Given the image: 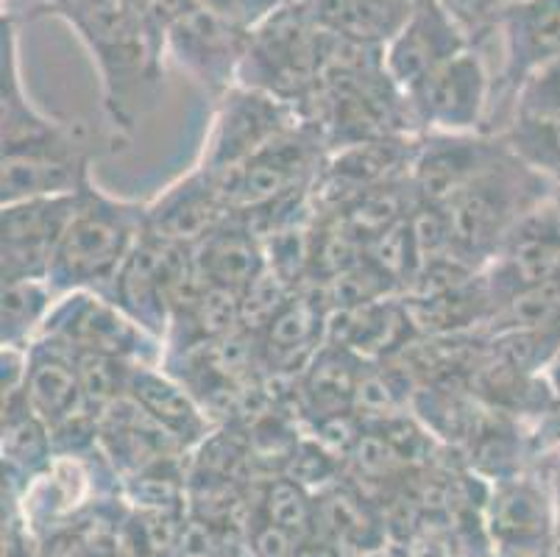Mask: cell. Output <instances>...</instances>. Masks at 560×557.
Instances as JSON below:
<instances>
[{"instance_id":"obj_16","label":"cell","mask_w":560,"mask_h":557,"mask_svg":"<svg viewBox=\"0 0 560 557\" xmlns=\"http://www.w3.org/2000/svg\"><path fill=\"white\" fill-rule=\"evenodd\" d=\"M126 396L176 443H196L210 432V416L198 407L196 398L154 365H131Z\"/></svg>"},{"instance_id":"obj_18","label":"cell","mask_w":560,"mask_h":557,"mask_svg":"<svg viewBox=\"0 0 560 557\" xmlns=\"http://www.w3.org/2000/svg\"><path fill=\"white\" fill-rule=\"evenodd\" d=\"M363 374V357L346 346L324 344L304 365V402L320 418L343 416L354 407Z\"/></svg>"},{"instance_id":"obj_19","label":"cell","mask_w":560,"mask_h":557,"mask_svg":"<svg viewBox=\"0 0 560 557\" xmlns=\"http://www.w3.org/2000/svg\"><path fill=\"white\" fill-rule=\"evenodd\" d=\"M324 304L302 295H288L273 318L265 324V351L273 362H296L307 365L310 357L320 349V329H324Z\"/></svg>"},{"instance_id":"obj_22","label":"cell","mask_w":560,"mask_h":557,"mask_svg":"<svg viewBox=\"0 0 560 557\" xmlns=\"http://www.w3.org/2000/svg\"><path fill=\"white\" fill-rule=\"evenodd\" d=\"M502 140L524 165L560 184V117H513Z\"/></svg>"},{"instance_id":"obj_29","label":"cell","mask_w":560,"mask_h":557,"mask_svg":"<svg viewBox=\"0 0 560 557\" xmlns=\"http://www.w3.org/2000/svg\"><path fill=\"white\" fill-rule=\"evenodd\" d=\"M549 374H560V355H558V360H555V365L549 368Z\"/></svg>"},{"instance_id":"obj_13","label":"cell","mask_w":560,"mask_h":557,"mask_svg":"<svg viewBox=\"0 0 560 557\" xmlns=\"http://www.w3.org/2000/svg\"><path fill=\"white\" fill-rule=\"evenodd\" d=\"M0 109H3V153L37 151L56 146L81 131L54 117H45L25 95L18 65V31L12 18H3V61H0Z\"/></svg>"},{"instance_id":"obj_2","label":"cell","mask_w":560,"mask_h":557,"mask_svg":"<svg viewBox=\"0 0 560 557\" xmlns=\"http://www.w3.org/2000/svg\"><path fill=\"white\" fill-rule=\"evenodd\" d=\"M145 229V207L106 196L93 182L84 184L79 207L56 245L48 270L54 293H106Z\"/></svg>"},{"instance_id":"obj_12","label":"cell","mask_w":560,"mask_h":557,"mask_svg":"<svg viewBox=\"0 0 560 557\" xmlns=\"http://www.w3.org/2000/svg\"><path fill=\"white\" fill-rule=\"evenodd\" d=\"M90 146L84 129L75 137L37 151L3 153L0 201L18 204L28 198L68 196L90 182Z\"/></svg>"},{"instance_id":"obj_30","label":"cell","mask_w":560,"mask_h":557,"mask_svg":"<svg viewBox=\"0 0 560 557\" xmlns=\"http://www.w3.org/2000/svg\"><path fill=\"white\" fill-rule=\"evenodd\" d=\"M508 3H522V0H502V7H508Z\"/></svg>"},{"instance_id":"obj_23","label":"cell","mask_w":560,"mask_h":557,"mask_svg":"<svg viewBox=\"0 0 560 557\" xmlns=\"http://www.w3.org/2000/svg\"><path fill=\"white\" fill-rule=\"evenodd\" d=\"M513 117H560V59L547 61L518 81Z\"/></svg>"},{"instance_id":"obj_17","label":"cell","mask_w":560,"mask_h":557,"mask_svg":"<svg viewBox=\"0 0 560 557\" xmlns=\"http://www.w3.org/2000/svg\"><path fill=\"white\" fill-rule=\"evenodd\" d=\"M416 0H313V20L340 39L385 48L407 23Z\"/></svg>"},{"instance_id":"obj_15","label":"cell","mask_w":560,"mask_h":557,"mask_svg":"<svg viewBox=\"0 0 560 557\" xmlns=\"http://www.w3.org/2000/svg\"><path fill=\"white\" fill-rule=\"evenodd\" d=\"M192 254L207 285L229 290L241 299L268 270L262 237L237 214L215 229L201 245H196Z\"/></svg>"},{"instance_id":"obj_26","label":"cell","mask_w":560,"mask_h":557,"mask_svg":"<svg viewBox=\"0 0 560 557\" xmlns=\"http://www.w3.org/2000/svg\"><path fill=\"white\" fill-rule=\"evenodd\" d=\"M549 483H552V497L555 502L560 504V438L552 443V449H549Z\"/></svg>"},{"instance_id":"obj_3","label":"cell","mask_w":560,"mask_h":557,"mask_svg":"<svg viewBox=\"0 0 560 557\" xmlns=\"http://www.w3.org/2000/svg\"><path fill=\"white\" fill-rule=\"evenodd\" d=\"M39 335L68 346L75 355H104L135 365H151L160 340L95 290L59 295Z\"/></svg>"},{"instance_id":"obj_6","label":"cell","mask_w":560,"mask_h":557,"mask_svg":"<svg viewBox=\"0 0 560 557\" xmlns=\"http://www.w3.org/2000/svg\"><path fill=\"white\" fill-rule=\"evenodd\" d=\"M293 129L296 126H293L288 104L273 92L257 90V86L229 90L212 120L201 167L210 173L229 171Z\"/></svg>"},{"instance_id":"obj_4","label":"cell","mask_w":560,"mask_h":557,"mask_svg":"<svg viewBox=\"0 0 560 557\" xmlns=\"http://www.w3.org/2000/svg\"><path fill=\"white\" fill-rule=\"evenodd\" d=\"M315 173V148L299 129L277 137L254 156L229 171L212 173L218 178L229 209L241 218L268 212L296 198Z\"/></svg>"},{"instance_id":"obj_21","label":"cell","mask_w":560,"mask_h":557,"mask_svg":"<svg viewBox=\"0 0 560 557\" xmlns=\"http://www.w3.org/2000/svg\"><path fill=\"white\" fill-rule=\"evenodd\" d=\"M56 299L48 279L3 282V346L28 349L43 332Z\"/></svg>"},{"instance_id":"obj_7","label":"cell","mask_w":560,"mask_h":557,"mask_svg":"<svg viewBox=\"0 0 560 557\" xmlns=\"http://www.w3.org/2000/svg\"><path fill=\"white\" fill-rule=\"evenodd\" d=\"M23 393L34 416L50 429L54 441L95 423V410L86 398L75 355L50 337L39 335L25 349Z\"/></svg>"},{"instance_id":"obj_5","label":"cell","mask_w":560,"mask_h":557,"mask_svg":"<svg viewBox=\"0 0 560 557\" xmlns=\"http://www.w3.org/2000/svg\"><path fill=\"white\" fill-rule=\"evenodd\" d=\"M488 81L486 65L480 54L471 48L460 50L457 56L438 65L416 86L405 92L407 109L427 131L441 135H471L482 112L488 106Z\"/></svg>"},{"instance_id":"obj_27","label":"cell","mask_w":560,"mask_h":557,"mask_svg":"<svg viewBox=\"0 0 560 557\" xmlns=\"http://www.w3.org/2000/svg\"><path fill=\"white\" fill-rule=\"evenodd\" d=\"M48 557H90V552H86L84 544L68 538V541H59V544L54 546V552H50Z\"/></svg>"},{"instance_id":"obj_14","label":"cell","mask_w":560,"mask_h":557,"mask_svg":"<svg viewBox=\"0 0 560 557\" xmlns=\"http://www.w3.org/2000/svg\"><path fill=\"white\" fill-rule=\"evenodd\" d=\"M499 28L505 43L502 81L511 90L536 68L560 59V0L508 3L499 14Z\"/></svg>"},{"instance_id":"obj_20","label":"cell","mask_w":560,"mask_h":557,"mask_svg":"<svg viewBox=\"0 0 560 557\" xmlns=\"http://www.w3.org/2000/svg\"><path fill=\"white\" fill-rule=\"evenodd\" d=\"M491 527L511 546L538 544L549 533V499L529 483L502 485L493 499Z\"/></svg>"},{"instance_id":"obj_25","label":"cell","mask_w":560,"mask_h":557,"mask_svg":"<svg viewBox=\"0 0 560 557\" xmlns=\"http://www.w3.org/2000/svg\"><path fill=\"white\" fill-rule=\"evenodd\" d=\"M254 555L257 557H293L296 549H293V538L284 527L279 524H268V527L259 530L254 535Z\"/></svg>"},{"instance_id":"obj_8","label":"cell","mask_w":560,"mask_h":557,"mask_svg":"<svg viewBox=\"0 0 560 557\" xmlns=\"http://www.w3.org/2000/svg\"><path fill=\"white\" fill-rule=\"evenodd\" d=\"M508 151L505 140L480 135H441L430 131L407 162V182L419 204L446 207L457 193L480 178Z\"/></svg>"},{"instance_id":"obj_11","label":"cell","mask_w":560,"mask_h":557,"mask_svg":"<svg viewBox=\"0 0 560 557\" xmlns=\"http://www.w3.org/2000/svg\"><path fill=\"white\" fill-rule=\"evenodd\" d=\"M234 218L223 198L218 178L203 167L171 184L151 207H145V227L154 237L173 245L196 248L215 229Z\"/></svg>"},{"instance_id":"obj_28","label":"cell","mask_w":560,"mask_h":557,"mask_svg":"<svg viewBox=\"0 0 560 557\" xmlns=\"http://www.w3.org/2000/svg\"><path fill=\"white\" fill-rule=\"evenodd\" d=\"M552 198H555V204H558V209H560V184H555V193H552Z\"/></svg>"},{"instance_id":"obj_9","label":"cell","mask_w":560,"mask_h":557,"mask_svg":"<svg viewBox=\"0 0 560 557\" xmlns=\"http://www.w3.org/2000/svg\"><path fill=\"white\" fill-rule=\"evenodd\" d=\"M81 190L68 193V196L3 204V221H0V229H3V237H0L3 282L48 279L56 245L62 240L70 218L75 214Z\"/></svg>"},{"instance_id":"obj_1","label":"cell","mask_w":560,"mask_h":557,"mask_svg":"<svg viewBox=\"0 0 560 557\" xmlns=\"http://www.w3.org/2000/svg\"><path fill=\"white\" fill-rule=\"evenodd\" d=\"M552 190L555 182L524 165L508 148L497 165L441 207L450 227L452 259L471 270L488 268L513 227L541 207Z\"/></svg>"},{"instance_id":"obj_24","label":"cell","mask_w":560,"mask_h":557,"mask_svg":"<svg viewBox=\"0 0 560 557\" xmlns=\"http://www.w3.org/2000/svg\"><path fill=\"white\" fill-rule=\"evenodd\" d=\"M265 508H268L271 524H279L288 533H302L310 524V504L293 479H279L277 485H271L268 497H265Z\"/></svg>"},{"instance_id":"obj_10","label":"cell","mask_w":560,"mask_h":557,"mask_svg":"<svg viewBox=\"0 0 560 557\" xmlns=\"http://www.w3.org/2000/svg\"><path fill=\"white\" fill-rule=\"evenodd\" d=\"M466 48L468 43L460 25L452 18V12H446L441 0H416V9L410 12L407 23L382 48V70L405 95L430 70Z\"/></svg>"}]
</instances>
